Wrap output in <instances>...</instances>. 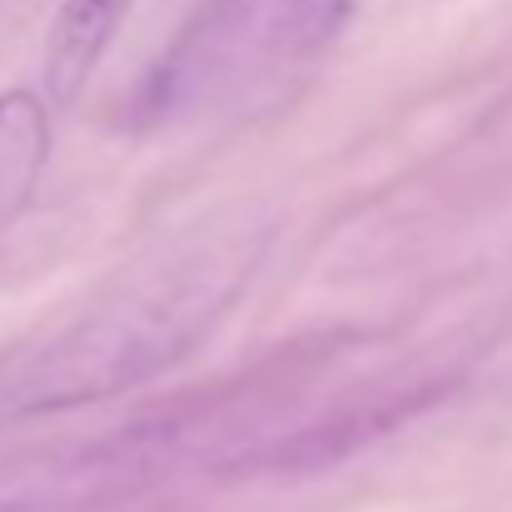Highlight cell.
Returning <instances> with one entry per match:
<instances>
[{"label":"cell","instance_id":"obj_1","mask_svg":"<svg viewBox=\"0 0 512 512\" xmlns=\"http://www.w3.org/2000/svg\"><path fill=\"white\" fill-rule=\"evenodd\" d=\"M274 219L254 204L219 209L130 264L80 319L30 348L0 378L5 418L105 403L174 368L249 289Z\"/></svg>","mask_w":512,"mask_h":512},{"label":"cell","instance_id":"obj_2","mask_svg":"<svg viewBox=\"0 0 512 512\" xmlns=\"http://www.w3.org/2000/svg\"><path fill=\"white\" fill-rule=\"evenodd\" d=\"M130 5L135 0H60V15H55L50 45H45V85H50L55 105L80 100V90L100 70Z\"/></svg>","mask_w":512,"mask_h":512},{"label":"cell","instance_id":"obj_3","mask_svg":"<svg viewBox=\"0 0 512 512\" xmlns=\"http://www.w3.org/2000/svg\"><path fill=\"white\" fill-rule=\"evenodd\" d=\"M50 165V110L35 90L0 95V229H10Z\"/></svg>","mask_w":512,"mask_h":512}]
</instances>
